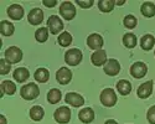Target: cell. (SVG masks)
<instances>
[{
  "instance_id": "cell-1",
  "label": "cell",
  "mask_w": 155,
  "mask_h": 124,
  "mask_svg": "<svg viewBox=\"0 0 155 124\" xmlns=\"http://www.w3.org/2000/svg\"><path fill=\"white\" fill-rule=\"evenodd\" d=\"M20 93H21V97L24 99H26V101H31V99H35V98L38 97V94H40V90H38L37 84L28 83V84L22 86Z\"/></svg>"
},
{
  "instance_id": "cell-2",
  "label": "cell",
  "mask_w": 155,
  "mask_h": 124,
  "mask_svg": "<svg viewBox=\"0 0 155 124\" xmlns=\"http://www.w3.org/2000/svg\"><path fill=\"white\" fill-rule=\"evenodd\" d=\"M82 57H83V55L81 52V50H78V48H71L64 54V61H66V64L70 66L80 65V62L82 61Z\"/></svg>"
},
{
  "instance_id": "cell-3",
  "label": "cell",
  "mask_w": 155,
  "mask_h": 124,
  "mask_svg": "<svg viewBox=\"0 0 155 124\" xmlns=\"http://www.w3.org/2000/svg\"><path fill=\"white\" fill-rule=\"evenodd\" d=\"M101 103L104 107H113L117 102V96H115V92L110 88H106L103 90L101 93Z\"/></svg>"
},
{
  "instance_id": "cell-4",
  "label": "cell",
  "mask_w": 155,
  "mask_h": 124,
  "mask_svg": "<svg viewBox=\"0 0 155 124\" xmlns=\"http://www.w3.org/2000/svg\"><path fill=\"white\" fill-rule=\"evenodd\" d=\"M22 58V51L16 47V46H11L5 51V60L9 64H18Z\"/></svg>"
},
{
  "instance_id": "cell-5",
  "label": "cell",
  "mask_w": 155,
  "mask_h": 124,
  "mask_svg": "<svg viewBox=\"0 0 155 124\" xmlns=\"http://www.w3.org/2000/svg\"><path fill=\"white\" fill-rule=\"evenodd\" d=\"M71 109L68 107H60L55 110V114H54V118L57 123H61V124H66L70 122L71 119Z\"/></svg>"
},
{
  "instance_id": "cell-6",
  "label": "cell",
  "mask_w": 155,
  "mask_h": 124,
  "mask_svg": "<svg viewBox=\"0 0 155 124\" xmlns=\"http://www.w3.org/2000/svg\"><path fill=\"white\" fill-rule=\"evenodd\" d=\"M60 14L64 20H72L76 15V8L71 2H63L60 6Z\"/></svg>"
},
{
  "instance_id": "cell-7",
  "label": "cell",
  "mask_w": 155,
  "mask_h": 124,
  "mask_svg": "<svg viewBox=\"0 0 155 124\" xmlns=\"http://www.w3.org/2000/svg\"><path fill=\"white\" fill-rule=\"evenodd\" d=\"M47 28L50 30V32L52 34V35H56L58 34L60 31H62L63 29V22L62 20L56 16V15H52V16H50V19L47 20Z\"/></svg>"
},
{
  "instance_id": "cell-8",
  "label": "cell",
  "mask_w": 155,
  "mask_h": 124,
  "mask_svg": "<svg viewBox=\"0 0 155 124\" xmlns=\"http://www.w3.org/2000/svg\"><path fill=\"white\" fill-rule=\"evenodd\" d=\"M148 72V67L144 62H135L130 67V74L134 78H143Z\"/></svg>"
},
{
  "instance_id": "cell-9",
  "label": "cell",
  "mask_w": 155,
  "mask_h": 124,
  "mask_svg": "<svg viewBox=\"0 0 155 124\" xmlns=\"http://www.w3.org/2000/svg\"><path fill=\"white\" fill-rule=\"evenodd\" d=\"M120 71V65L115 58H110L104 65V72L108 76H117Z\"/></svg>"
},
{
  "instance_id": "cell-10",
  "label": "cell",
  "mask_w": 155,
  "mask_h": 124,
  "mask_svg": "<svg viewBox=\"0 0 155 124\" xmlns=\"http://www.w3.org/2000/svg\"><path fill=\"white\" fill-rule=\"evenodd\" d=\"M64 101H66L67 104H71L72 107H82L83 103H84V99L81 94L78 93H74V92H70L66 94V97H64Z\"/></svg>"
},
{
  "instance_id": "cell-11",
  "label": "cell",
  "mask_w": 155,
  "mask_h": 124,
  "mask_svg": "<svg viewBox=\"0 0 155 124\" xmlns=\"http://www.w3.org/2000/svg\"><path fill=\"white\" fill-rule=\"evenodd\" d=\"M103 44H104V41H103V37L99 35V34H92V35H89L88 36V39H87V45L89 48H92V50H101Z\"/></svg>"
},
{
  "instance_id": "cell-12",
  "label": "cell",
  "mask_w": 155,
  "mask_h": 124,
  "mask_svg": "<svg viewBox=\"0 0 155 124\" xmlns=\"http://www.w3.org/2000/svg\"><path fill=\"white\" fill-rule=\"evenodd\" d=\"M72 78V72L71 70H68L67 67H61L57 72H56V80L58 81V83L61 84H67L70 83Z\"/></svg>"
},
{
  "instance_id": "cell-13",
  "label": "cell",
  "mask_w": 155,
  "mask_h": 124,
  "mask_svg": "<svg viewBox=\"0 0 155 124\" xmlns=\"http://www.w3.org/2000/svg\"><path fill=\"white\" fill-rule=\"evenodd\" d=\"M91 61L94 66H102V65H106L107 64V54L104 50H97L94 51L91 56Z\"/></svg>"
},
{
  "instance_id": "cell-14",
  "label": "cell",
  "mask_w": 155,
  "mask_h": 124,
  "mask_svg": "<svg viewBox=\"0 0 155 124\" xmlns=\"http://www.w3.org/2000/svg\"><path fill=\"white\" fill-rule=\"evenodd\" d=\"M42 19H44V12L41 9H38V8H35L32 9L30 12H29V15H28V20L31 25H38V24H41L42 22Z\"/></svg>"
},
{
  "instance_id": "cell-15",
  "label": "cell",
  "mask_w": 155,
  "mask_h": 124,
  "mask_svg": "<svg viewBox=\"0 0 155 124\" xmlns=\"http://www.w3.org/2000/svg\"><path fill=\"white\" fill-rule=\"evenodd\" d=\"M153 92V81H147L144 83H141L138 88V97L141 99L148 98Z\"/></svg>"
},
{
  "instance_id": "cell-16",
  "label": "cell",
  "mask_w": 155,
  "mask_h": 124,
  "mask_svg": "<svg viewBox=\"0 0 155 124\" xmlns=\"http://www.w3.org/2000/svg\"><path fill=\"white\" fill-rule=\"evenodd\" d=\"M8 15L12 20H20L24 16V9L19 4H12L8 8Z\"/></svg>"
},
{
  "instance_id": "cell-17",
  "label": "cell",
  "mask_w": 155,
  "mask_h": 124,
  "mask_svg": "<svg viewBox=\"0 0 155 124\" xmlns=\"http://www.w3.org/2000/svg\"><path fill=\"white\" fill-rule=\"evenodd\" d=\"M78 118H80V120L82 123H86V124L87 123H91L94 119V112L91 108H83V109L80 110Z\"/></svg>"
},
{
  "instance_id": "cell-18",
  "label": "cell",
  "mask_w": 155,
  "mask_h": 124,
  "mask_svg": "<svg viewBox=\"0 0 155 124\" xmlns=\"http://www.w3.org/2000/svg\"><path fill=\"white\" fill-rule=\"evenodd\" d=\"M12 76H14V80H16L19 83H22L25 81H28V78L30 77V72L25 67H19L14 71Z\"/></svg>"
},
{
  "instance_id": "cell-19",
  "label": "cell",
  "mask_w": 155,
  "mask_h": 124,
  "mask_svg": "<svg viewBox=\"0 0 155 124\" xmlns=\"http://www.w3.org/2000/svg\"><path fill=\"white\" fill-rule=\"evenodd\" d=\"M155 45V39H154V36L147 34L144 35L143 37H141V40H140V46L143 50H145V51H149V50L153 48V46Z\"/></svg>"
},
{
  "instance_id": "cell-20",
  "label": "cell",
  "mask_w": 155,
  "mask_h": 124,
  "mask_svg": "<svg viewBox=\"0 0 155 124\" xmlns=\"http://www.w3.org/2000/svg\"><path fill=\"white\" fill-rule=\"evenodd\" d=\"M14 31H15V26L10 21H6V20L2 21V24H0V32H2V35L10 36L14 34Z\"/></svg>"
},
{
  "instance_id": "cell-21",
  "label": "cell",
  "mask_w": 155,
  "mask_h": 124,
  "mask_svg": "<svg viewBox=\"0 0 155 124\" xmlns=\"http://www.w3.org/2000/svg\"><path fill=\"white\" fill-rule=\"evenodd\" d=\"M141 14H143L145 18H153L155 15V5L150 2H145L141 5Z\"/></svg>"
},
{
  "instance_id": "cell-22",
  "label": "cell",
  "mask_w": 155,
  "mask_h": 124,
  "mask_svg": "<svg viewBox=\"0 0 155 124\" xmlns=\"http://www.w3.org/2000/svg\"><path fill=\"white\" fill-rule=\"evenodd\" d=\"M117 90L122 96H128L129 93L132 92V84L129 83L128 81H125V80H120L117 83Z\"/></svg>"
},
{
  "instance_id": "cell-23",
  "label": "cell",
  "mask_w": 155,
  "mask_h": 124,
  "mask_svg": "<svg viewBox=\"0 0 155 124\" xmlns=\"http://www.w3.org/2000/svg\"><path fill=\"white\" fill-rule=\"evenodd\" d=\"M44 114H45V112H44L42 107H40V106H34V107L30 109V117H31V119L35 120V122L41 120L42 117H44Z\"/></svg>"
},
{
  "instance_id": "cell-24",
  "label": "cell",
  "mask_w": 155,
  "mask_h": 124,
  "mask_svg": "<svg viewBox=\"0 0 155 124\" xmlns=\"http://www.w3.org/2000/svg\"><path fill=\"white\" fill-rule=\"evenodd\" d=\"M60 99H61V91L60 90L52 88V90L48 91V93H47V101H48V103L56 104V103L60 102Z\"/></svg>"
},
{
  "instance_id": "cell-25",
  "label": "cell",
  "mask_w": 155,
  "mask_h": 124,
  "mask_svg": "<svg viewBox=\"0 0 155 124\" xmlns=\"http://www.w3.org/2000/svg\"><path fill=\"white\" fill-rule=\"evenodd\" d=\"M34 77H35V80L37 82L45 83V82H47V80L50 77V73H48V71L46 68H37L35 74H34Z\"/></svg>"
},
{
  "instance_id": "cell-26",
  "label": "cell",
  "mask_w": 155,
  "mask_h": 124,
  "mask_svg": "<svg viewBox=\"0 0 155 124\" xmlns=\"http://www.w3.org/2000/svg\"><path fill=\"white\" fill-rule=\"evenodd\" d=\"M123 44H124V46L128 47V48L135 47V45H137V36H135L134 34H132V32L125 34V35L123 36Z\"/></svg>"
},
{
  "instance_id": "cell-27",
  "label": "cell",
  "mask_w": 155,
  "mask_h": 124,
  "mask_svg": "<svg viewBox=\"0 0 155 124\" xmlns=\"http://www.w3.org/2000/svg\"><path fill=\"white\" fill-rule=\"evenodd\" d=\"M114 4L115 3L113 2V0H99L98 2V8L103 12H109V11L113 10Z\"/></svg>"
},
{
  "instance_id": "cell-28",
  "label": "cell",
  "mask_w": 155,
  "mask_h": 124,
  "mask_svg": "<svg viewBox=\"0 0 155 124\" xmlns=\"http://www.w3.org/2000/svg\"><path fill=\"white\" fill-rule=\"evenodd\" d=\"M71 42H72V36H71L70 32L63 31V32L58 36V44H60L62 47H67V46H70Z\"/></svg>"
},
{
  "instance_id": "cell-29",
  "label": "cell",
  "mask_w": 155,
  "mask_h": 124,
  "mask_svg": "<svg viewBox=\"0 0 155 124\" xmlns=\"http://www.w3.org/2000/svg\"><path fill=\"white\" fill-rule=\"evenodd\" d=\"M2 90L4 91V93L11 96V94L15 93L16 86H15V83H12L11 81H4V82H2Z\"/></svg>"
},
{
  "instance_id": "cell-30",
  "label": "cell",
  "mask_w": 155,
  "mask_h": 124,
  "mask_svg": "<svg viewBox=\"0 0 155 124\" xmlns=\"http://www.w3.org/2000/svg\"><path fill=\"white\" fill-rule=\"evenodd\" d=\"M48 37V31L46 28H40L37 29L36 32H35V39L38 41V42H45Z\"/></svg>"
},
{
  "instance_id": "cell-31",
  "label": "cell",
  "mask_w": 155,
  "mask_h": 124,
  "mask_svg": "<svg viewBox=\"0 0 155 124\" xmlns=\"http://www.w3.org/2000/svg\"><path fill=\"white\" fill-rule=\"evenodd\" d=\"M123 22H124V26L127 28V29H134L135 26H137V18L134 16V15H127L125 18H124V20H123Z\"/></svg>"
},
{
  "instance_id": "cell-32",
  "label": "cell",
  "mask_w": 155,
  "mask_h": 124,
  "mask_svg": "<svg viewBox=\"0 0 155 124\" xmlns=\"http://www.w3.org/2000/svg\"><path fill=\"white\" fill-rule=\"evenodd\" d=\"M11 64H9V62L4 58H2L0 60V74H6V73H9V71H10V68H11V66H10Z\"/></svg>"
},
{
  "instance_id": "cell-33",
  "label": "cell",
  "mask_w": 155,
  "mask_h": 124,
  "mask_svg": "<svg viewBox=\"0 0 155 124\" xmlns=\"http://www.w3.org/2000/svg\"><path fill=\"white\" fill-rule=\"evenodd\" d=\"M147 118H148V122L150 124H155V106L149 108L148 113H147Z\"/></svg>"
},
{
  "instance_id": "cell-34",
  "label": "cell",
  "mask_w": 155,
  "mask_h": 124,
  "mask_svg": "<svg viewBox=\"0 0 155 124\" xmlns=\"http://www.w3.org/2000/svg\"><path fill=\"white\" fill-rule=\"evenodd\" d=\"M76 4L80 5L81 8H84V9H88L93 5V0H76Z\"/></svg>"
},
{
  "instance_id": "cell-35",
  "label": "cell",
  "mask_w": 155,
  "mask_h": 124,
  "mask_svg": "<svg viewBox=\"0 0 155 124\" xmlns=\"http://www.w3.org/2000/svg\"><path fill=\"white\" fill-rule=\"evenodd\" d=\"M56 4H57L56 0H51V2H48V0H44V5L47 6V8H54Z\"/></svg>"
},
{
  "instance_id": "cell-36",
  "label": "cell",
  "mask_w": 155,
  "mask_h": 124,
  "mask_svg": "<svg viewBox=\"0 0 155 124\" xmlns=\"http://www.w3.org/2000/svg\"><path fill=\"white\" fill-rule=\"evenodd\" d=\"M0 124H6V118L3 114L0 116Z\"/></svg>"
},
{
  "instance_id": "cell-37",
  "label": "cell",
  "mask_w": 155,
  "mask_h": 124,
  "mask_svg": "<svg viewBox=\"0 0 155 124\" xmlns=\"http://www.w3.org/2000/svg\"><path fill=\"white\" fill-rule=\"evenodd\" d=\"M104 124H118V123L115 122V120H113V119H109V120H107Z\"/></svg>"
},
{
  "instance_id": "cell-38",
  "label": "cell",
  "mask_w": 155,
  "mask_h": 124,
  "mask_svg": "<svg viewBox=\"0 0 155 124\" xmlns=\"http://www.w3.org/2000/svg\"><path fill=\"white\" fill-rule=\"evenodd\" d=\"M125 2H124V0H122V2H117V3H115V4H117V5H123Z\"/></svg>"
},
{
  "instance_id": "cell-39",
  "label": "cell",
  "mask_w": 155,
  "mask_h": 124,
  "mask_svg": "<svg viewBox=\"0 0 155 124\" xmlns=\"http://www.w3.org/2000/svg\"><path fill=\"white\" fill-rule=\"evenodd\" d=\"M154 55H155V50H154Z\"/></svg>"
}]
</instances>
